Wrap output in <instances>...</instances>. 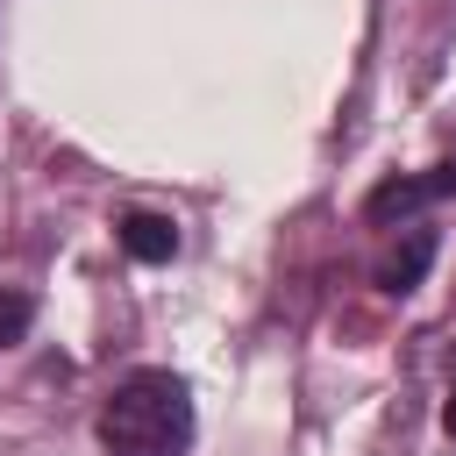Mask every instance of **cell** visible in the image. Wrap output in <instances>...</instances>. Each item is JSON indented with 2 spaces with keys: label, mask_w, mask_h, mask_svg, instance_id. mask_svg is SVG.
<instances>
[{
  "label": "cell",
  "mask_w": 456,
  "mask_h": 456,
  "mask_svg": "<svg viewBox=\"0 0 456 456\" xmlns=\"http://www.w3.org/2000/svg\"><path fill=\"white\" fill-rule=\"evenodd\" d=\"M428 264H435V228H406V249L378 264V285H385L392 299H406V292L428 278Z\"/></svg>",
  "instance_id": "obj_4"
},
{
  "label": "cell",
  "mask_w": 456,
  "mask_h": 456,
  "mask_svg": "<svg viewBox=\"0 0 456 456\" xmlns=\"http://www.w3.org/2000/svg\"><path fill=\"white\" fill-rule=\"evenodd\" d=\"M442 428H449V435H456V399H449V406H442Z\"/></svg>",
  "instance_id": "obj_6"
},
{
  "label": "cell",
  "mask_w": 456,
  "mask_h": 456,
  "mask_svg": "<svg viewBox=\"0 0 456 456\" xmlns=\"http://www.w3.org/2000/svg\"><path fill=\"white\" fill-rule=\"evenodd\" d=\"M449 192H456V157H442L435 171H413V178H385V185L363 200V214L392 228V221H413L420 207H435V200H449Z\"/></svg>",
  "instance_id": "obj_2"
},
{
  "label": "cell",
  "mask_w": 456,
  "mask_h": 456,
  "mask_svg": "<svg viewBox=\"0 0 456 456\" xmlns=\"http://www.w3.org/2000/svg\"><path fill=\"white\" fill-rule=\"evenodd\" d=\"M114 235H121V249H128L135 264H171V256H178V221H171V214L128 207V214L114 221Z\"/></svg>",
  "instance_id": "obj_3"
},
{
  "label": "cell",
  "mask_w": 456,
  "mask_h": 456,
  "mask_svg": "<svg viewBox=\"0 0 456 456\" xmlns=\"http://www.w3.org/2000/svg\"><path fill=\"white\" fill-rule=\"evenodd\" d=\"M28 321H36V299L0 285V349H7V342H21V335H28Z\"/></svg>",
  "instance_id": "obj_5"
},
{
  "label": "cell",
  "mask_w": 456,
  "mask_h": 456,
  "mask_svg": "<svg viewBox=\"0 0 456 456\" xmlns=\"http://www.w3.org/2000/svg\"><path fill=\"white\" fill-rule=\"evenodd\" d=\"M449 378H456V342H449Z\"/></svg>",
  "instance_id": "obj_7"
},
{
  "label": "cell",
  "mask_w": 456,
  "mask_h": 456,
  "mask_svg": "<svg viewBox=\"0 0 456 456\" xmlns=\"http://www.w3.org/2000/svg\"><path fill=\"white\" fill-rule=\"evenodd\" d=\"M107 456H185L192 449V392L178 370H128L100 406Z\"/></svg>",
  "instance_id": "obj_1"
}]
</instances>
